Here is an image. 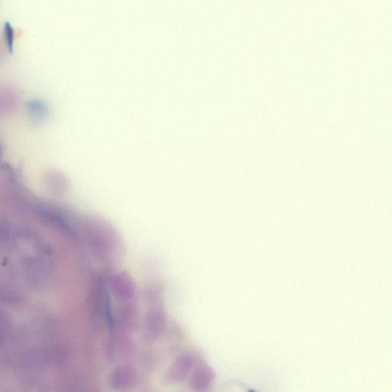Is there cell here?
<instances>
[{
  "label": "cell",
  "instance_id": "obj_1",
  "mask_svg": "<svg viewBox=\"0 0 392 392\" xmlns=\"http://www.w3.org/2000/svg\"><path fill=\"white\" fill-rule=\"evenodd\" d=\"M88 243L92 253L104 263L112 260L119 249V238L112 226L105 221L93 218L87 226Z\"/></svg>",
  "mask_w": 392,
  "mask_h": 392
},
{
  "label": "cell",
  "instance_id": "obj_2",
  "mask_svg": "<svg viewBox=\"0 0 392 392\" xmlns=\"http://www.w3.org/2000/svg\"><path fill=\"white\" fill-rule=\"evenodd\" d=\"M201 361L200 356L194 351L180 355L167 370L165 379L170 383H184Z\"/></svg>",
  "mask_w": 392,
  "mask_h": 392
},
{
  "label": "cell",
  "instance_id": "obj_3",
  "mask_svg": "<svg viewBox=\"0 0 392 392\" xmlns=\"http://www.w3.org/2000/svg\"><path fill=\"white\" fill-rule=\"evenodd\" d=\"M107 287L120 302L134 300L137 295L134 280L126 272H117L110 275Z\"/></svg>",
  "mask_w": 392,
  "mask_h": 392
},
{
  "label": "cell",
  "instance_id": "obj_4",
  "mask_svg": "<svg viewBox=\"0 0 392 392\" xmlns=\"http://www.w3.org/2000/svg\"><path fill=\"white\" fill-rule=\"evenodd\" d=\"M144 318V337L154 341L162 337L167 327V317L161 306L149 307Z\"/></svg>",
  "mask_w": 392,
  "mask_h": 392
},
{
  "label": "cell",
  "instance_id": "obj_5",
  "mask_svg": "<svg viewBox=\"0 0 392 392\" xmlns=\"http://www.w3.org/2000/svg\"><path fill=\"white\" fill-rule=\"evenodd\" d=\"M138 381L137 371L130 365H120L110 371L108 386L115 391H125L134 387Z\"/></svg>",
  "mask_w": 392,
  "mask_h": 392
},
{
  "label": "cell",
  "instance_id": "obj_6",
  "mask_svg": "<svg viewBox=\"0 0 392 392\" xmlns=\"http://www.w3.org/2000/svg\"><path fill=\"white\" fill-rule=\"evenodd\" d=\"M216 374L212 368L205 363H201L190 374L189 386L195 391H205L213 383Z\"/></svg>",
  "mask_w": 392,
  "mask_h": 392
},
{
  "label": "cell",
  "instance_id": "obj_7",
  "mask_svg": "<svg viewBox=\"0 0 392 392\" xmlns=\"http://www.w3.org/2000/svg\"><path fill=\"white\" fill-rule=\"evenodd\" d=\"M139 309L134 300L122 302L115 317L116 327H122L127 330H133L137 327Z\"/></svg>",
  "mask_w": 392,
  "mask_h": 392
},
{
  "label": "cell",
  "instance_id": "obj_8",
  "mask_svg": "<svg viewBox=\"0 0 392 392\" xmlns=\"http://www.w3.org/2000/svg\"><path fill=\"white\" fill-rule=\"evenodd\" d=\"M15 36L14 28L9 23H6L4 26V38L9 53H13L14 51Z\"/></svg>",
  "mask_w": 392,
  "mask_h": 392
}]
</instances>
